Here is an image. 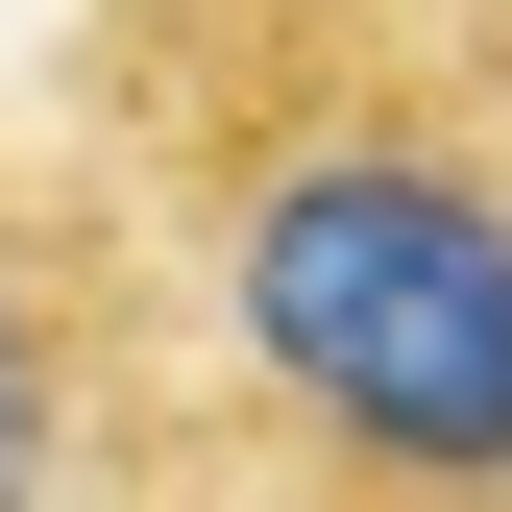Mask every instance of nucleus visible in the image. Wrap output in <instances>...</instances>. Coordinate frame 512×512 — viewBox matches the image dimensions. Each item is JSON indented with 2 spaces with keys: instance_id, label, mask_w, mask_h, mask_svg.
Wrapping results in <instances>:
<instances>
[{
  "instance_id": "7ed1b4c3",
  "label": "nucleus",
  "mask_w": 512,
  "mask_h": 512,
  "mask_svg": "<svg viewBox=\"0 0 512 512\" xmlns=\"http://www.w3.org/2000/svg\"><path fill=\"white\" fill-rule=\"evenodd\" d=\"M391 25H439V49H464V74L512 98V0H391Z\"/></svg>"
},
{
  "instance_id": "f03ea898",
  "label": "nucleus",
  "mask_w": 512,
  "mask_h": 512,
  "mask_svg": "<svg viewBox=\"0 0 512 512\" xmlns=\"http://www.w3.org/2000/svg\"><path fill=\"white\" fill-rule=\"evenodd\" d=\"M0 512H196L171 269L49 122H0Z\"/></svg>"
},
{
  "instance_id": "f257e3e1",
  "label": "nucleus",
  "mask_w": 512,
  "mask_h": 512,
  "mask_svg": "<svg viewBox=\"0 0 512 512\" xmlns=\"http://www.w3.org/2000/svg\"><path fill=\"white\" fill-rule=\"evenodd\" d=\"M49 147L147 220L220 512H512V98L391 0H74Z\"/></svg>"
}]
</instances>
